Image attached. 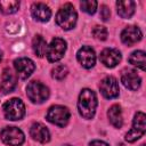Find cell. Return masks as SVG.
<instances>
[{
  "label": "cell",
  "instance_id": "29",
  "mask_svg": "<svg viewBox=\"0 0 146 146\" xmlns=\"http://www.w3.org/2000/svg\"><path fill=\"white\" fill-rule=\"evenodd\" d=\"M140 146H145V144H141V145H140Z\"/></svg>",
  "mask_w": 146,
  "mask_h": 146
},
{
  "label": "cell",
  "instance_id": "19",
  "mask_svg": "<svg viewBox=\"0 0 146 146\" xmlns=\"http://www.w3.org/2000/svg\"><path fill=\"white\" fill-rule=\"evenodd\" d=\"M107 116L110 119L111 124L114 128H121L123 124V119H122V112H121V107L119 105H113L110 107L108 112H107Z\"/></svg>",
  "mask_w": 146,
  "mask_h": 146
},
{
  "label": "cell",
  "instance_id": "28",
  "mask_svg": "<svg viewBox=\"0 0 146 146\" xmlns=\"http://www.w3.org/2000/svg\"><path fill=\"white\" fill-rule=\"evenodd\" d=\"M1 59H2V52H1V50H0V62H1Z\"/></svg>",
  "mask_w": 146,
  "mask_h": 146
},
{
  "label": "cell",
  "instance_id": "21",
  "mask_svg": "<svg viewBox=\"0 0 146 146\" xmlns=\"http://www.w3.org/2000/svg\"><path fill=\"white\" fill-rule=\"evenodd\" d=\"M129 63L139 67L140 70L145 71L146 66H145V52L143 50H136L133 51L130 57H129Z\"/></svg>",
  "mask_w": 146,
  "mask_h": 146
},
{
  "label": "cell",
  "instance_id": "16",
  "mask_svg": "<svg viewBox=\"0 0 146 146\" xmlns=\"http://www.w3.org/2000/svg\"><path fill=\"white\" fill-rule=\"evenodd\" d=\"M30 135L34 140L42 144H46L50 140L49 130L42 123H33L30 129Z\"/></svg>",
  "mask_w": 146,
  "mask_h": 146
},
{
  "label": "cell",
  "instance_id": "11",
  "mask_svg": "<svg viewBox=\"0 0 146 146\" xmlns=\"http://www.w3.org/2000/svg\"><path fill=\"white\" fill-rule=\"evenodd\" d=\"M76 58H78V62L84 68H90L96 63V54H95V50L91 47H89V46L81 47L78 50Z\"/></svg>",
  "mask_w": 146,
  "mask_h": 146
},
{
  "label": "cell",
  "instance_id": "22",
  "mask_svg": "<svg viewBox=\"0 0 146 146\" xmlns=\"http://www.w3.org/2000/svg\"><path fill=\"white\" fill-rule=\"evenodd\" d=\"M19 8V1L9 0V1H0V10L3 14L10 15L18 10Z\"/></svg>",
  "mask_w": 146,
  "mask_h": 146
},
{
  "label": "cell",
  "instance_id": "17",
  "mask_svg": "<svg viewBox=\"0 0 146 146\" xmlns=\"http://www.w3.org/2000/svg\"><path fill=\"white\" fill-rule=\"evenodd\" d=\"M15 87H16V76L14 75L10 68H5L1 75L0 91H2L3 94H8L11 92Z\"/></svg>",
  "mask_w": 146,
  "mask_h": 146
},
{
  "label": "cell",
  "instance_id": "27",
  "mask_svg": "<svg viewBox=\"0 0 146 146\" xmlns=\"http://www.w3.org/2000/svg\"><path fill=\"white\" fill-rule=\"evenodd\" d=\"M89 146H110V145L107 143L103 141V140H92L89 144Z\"/></svg>",
  "mask_w": 146,
  "mask_h": 146
},
{
  "label": "cell",
  "instance_id": "23",
  "mask_svg": "<svg viewBox=\"0 0 146 146\" xmlns=\"http://www.w3.org/2000/svg\"><path fill=\"white\" fill-rule=\"evenodd\" d=\"M97 5H98V3H97V1H95V0H83V1L80 2L81 9H82L84 13L90 14V15L95 14V11H96V9H97Z\"/></svg>",
  "mask_w": 146,
  "mask_h": 146
},
{
  "label": "cell",
  "instance_id": "1",
  "mask_svg": "<svg viewBox=\"0 0 146 146\" xmlns=\"http://www.w3.org/2000/svg\"><path fill=\"white\" fill-rule=\"evenodd\" d=\"M97 107V97L91 89H82L78 99V110L82 117L92 119Z\"/></svg>",
  "mask_w": 146,
  "mask_h": 146
},
{
  "label": "cell",
  "instance_id": "30",
  "mask_svg": "<svg viewBox=\"0 0 146 146\" xmlns=\"http://www.w3.org/2000/svg\"><path fill=\"white\" fill-rule=\"evenodd\" d=\"M65 146H71V145H65Z\"/></svg>",
  "mask_w": 146,
  "mask_h": 146
},
{
  "label": "cell",
  "instance_id": "4",
  "mask_svg": "<svg viewBox=\"0 0 146 146\" xmlns=\"http://www.w3.org/2000/svg\"><path fill=\"white\" fill-rule=\"evenodd\" d=\"M26 95L34 104H41L49 97V89L39 81H32L26 87Z\"/></svg>",
  "mask_w": 146,
  "mask_h": 146
},
{
  "label": "cell",
  "instance_id": "13",
  "mask_svg": "<svg viewBox=\"0 0 146 146\" xmlns=\"http://www.w3.org/2000/svg\"><path fill=\"white\" fill-rule=\"evenodd\" d=\"M143 33L137 26H127L121 33V40L127 46H133L141 40Z\"/></svg>",
  "mask_w": 146,
  "mask_h": 146
},
{
  "label": "cell",
  "instance_id": "15",
  "mask_svg": "<svg viewBox=\"0 0 146 146\" xmlns=\"http://www.w3.org/2000/svg\"><path fill=\"white\" fill-rule=\"evenodd\" d=\"M31 14L39 22H48L51 16V10L46 3L34 2L31 7Z\"/></svg>",
  "mask_w": 146,
  "mask_h": 146
},
{
  "label": "cell",
  "instance_id": "25",
  "mask_svg": "<svg viewBox=\"0 0 146 146\" xmlns=\"http://www.w3.org/2000/svg\"><path fill=\"white\" fill-rule=\"evenodd\" d=\"M92 35L98 40H106L107 39V30L104 26H96L92 30Z\"/></svg>",
  "mask_w": 146,
  "mask_h": 146
},
{
  "label": "cell",
  "instance_id": "2",
  "mask_svg": "<svg viewBox=\"0 0 146 146\" xmlns=\"http://www.w3.org/2000/svg\"><path fill=\"white\" fill-rule=\"evenodd\" d=\"M78 19L76 11L71 3H65L56 15V23L63 30H71L75 26Z\"/></svg>",
  "mask_w": 146,
  "mask_h": 146
},
{
  "label": "cell",
  "instance_id": "3",
  "mask_svg": "<svg viewBox=\"0 0 146 146\" xmlns=\"http://www.w3.org/2000/svg\"><path fill=\"white\" fill-rule=\"evenodd\" d=\"M2 110H3L5 117L7 120H11V121L21 120L25 114L24 103L19 98H11V99L7 100L3 104Z\"/></svg>",
  "mask_w": 146,
  "mask_h": 146
},
{
  "label": "cell",
  "instance_id": "12",
  "mask_svg": "<svg viewBox=\"0 0 146 146\" xmlns=\"http://www.w3.org/2000/svg\"><path fill=\"white\" fill-rule=\"evenodd\" d=\"M121 82L123 83V86L125 88H128L130 90H137L140 87L141 79L135 70L127 68L121 74Z\"/></svg>",
  "mask_w": 146,
  "mask_h": 146
},
{
  "label": "cell",
  "instance_id": "5",
  "mask_svg": "<svg viewBox=\"0 0 146 146\" xmlns=\"http://www.w3.org/2000/svg\"><path fill=\"white\" fill-rule=\"evenodd\" d=\"M70 111L67 107L62 105H54L47 112V120L58 127H65L70 120Z\"/></svg>",
  "mask_w": 146,
  "mask_h": 146
},
{
  "label": "cell",
  "instance_id": "24",
  "mask_svg": "<svg viewBox=\"0 0 146 146\" xmlns=\"http://www.w3.org/2000/svg\"><path fill=\"white\" fill-rule=\"evenodd\" d=\"M67 73H68V70H67V67H66L65 65H63V64L55 66V67L52 68V71H51V75H52V78L56 79V80H63V79L67 75Z\"/></svg>",
  "mask_w": 146,
  "mask_h": 146
},
{
  "label": "cell",
  "instance_id": "7",
  "mask_svg": "<svg viewBox=\"0 0 146 146\" xmlns=\"http://www.w3.org/2000/svg\"><path fill=\"white\" fill-rule=\"evenodd\" d=\"M1 140L10 146H19L24 141V133L16 127H6L0 132Z\"/></svg>",
  "mask_w": 146,
  "mask_h": 146
},
{
  "label": "cell",
  "instance_id": "8",
  "mask_svg": "<svg viewBox=\"0 0 146 146\" xmlns=\"http://www.w3.org/2000/svg\"><path fill=\"white\" fill-rule=\"evenodd\" d=\"M66 51V42L64 39L60 38H54L50 42V44L47 48V58L49 62L55 63L63 58L64 54Z\"/></svg>",
  "mask_w": 146,
  "mask_h": 146
},
{
  "label": "cell",
  "instance_id": "14",
  "mask_svg": "<svg viewBox=\"0 0 146 146\" xmlns=\"http://www.w3.org/2000/svg\"><path fill=\"white\" fill-rule=\"evenodd\" d=\"M99 59L106 67H114L121 62V54L116 49L106 48L100 52Z\"/></svg>",
  "mask_w": 146,
  "mask_h": 146
},
{
  "label": "cell",
  "instance_id": "20",
  "mask_svg": "<svg viewBox=\"0 0 146 146\" xmlns=\"http://www.w3.org/2000/svg\"><path fill=\"white\" fill-rule=\"evenodd\" d=\"M32 48H33V51L34 54L38 56V57H43L47 52V42L46 40L41 36V35H35L32 40Z\"/></svg>",
  "mask_w": 146,
  "mask_h": 146
},
{
  "label": "cell",
  "instance_id": "18",
  "mask_svg": "<svg viewBox=\"0 0 146 146\" xmlns=\"http://www.w3.org/2000/svg\"><path fill=\"white\" fill-rule=\"evenodd\" d=\"M117 14L122 18H130L135 13V2L131 0H120L116 2Z\"/></svg>",
  "mask_w": 146,
  "mask_h": 146
},
{
  "label": "cell",
  "instance_id": "26",
  "mask_svg": "<svg viewBox=\"0 0 146 146\" xmlns=\"http://www.w3.org/2000/svg\"><path fill=\"white\" fill-rule=\"evenodd\" d=\"M110 16H111V11H110L108 7L105 6V5H103L100 7V17H102V19L103 21H107L110 18Z\"/></svg>",
  "mask_w": 146,
  "mask_h": 146
},
{
  "label": "cell",
  "instance_id": "10",
  "mask_svg": "<svg viewBox=\"0 0 146 146\" xmlns=\"http://www.w3.org/2000/svg\"><path fill=\"white\" fill-rule=\"evenodd\" d=\"M14 67L16 70L17 75L21 79H27L35 70L34 63L26 57H21L14 60Z\"/></svg>",
  "mask_w": 146,
  "mask_h": 146
},
{
  "label": "cell",
  "instance_id": "6",
  "mask_svg": "<svg viewBox=\"0 0 146 146\" xmlns=\"http://www.w3.org/2000/svg\"><path fill=\"white\" fill-rule=\"evenodd\" d=\"M146 131V116L143 112H137L132 122V128L125 135V140L133 143L139 139Z\"/></svg>",
  "mask_w": 146,
  "mask_h": 146
},
{
  "label": "cell",
  "instance_id": "9",
  "mask_svg": "<svg viewBox=\"0 0 146 146\" xmlns=\"http://www.w3.org/2000/svg\"><path fill=\"white\" fill-rule=\"evenodd\" d=\"M99 89L102 95L107 99L116 98L119 96V84H117V80L114 76L104 78L100 81Z\"/></svg>",
  "mask_w": 146,
  "mask_h": 146
}]
</instances>
